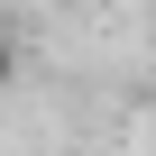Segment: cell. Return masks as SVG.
Returning <instances> with one entry per match:
<instances>
[{
	"label": "cell",
	"instance_id": "1",
	"mask_svg": "<svg viewBox=\"0 0 156 156\" xmlns=\"http://www.w3.org/2000/svg\"><path fill=\"white\" fill-rule=\"evenodd\" d=\"M9 83H19V37L0 28V92H9Z\"/></svg>",
	"mask_w": 156,
	"mask_h": 156
}]
</instances>
